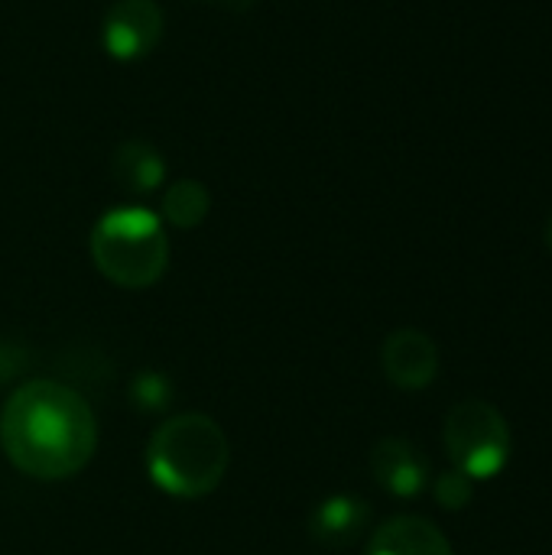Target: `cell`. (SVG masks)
<instances>
[{
    "label": "cell",
    "instance_id": "cell-7",
    "mask_svg": "<svg viewBox=\"0 0 552 555\" xmlns=\"http://www.w3.org/2000/svg\"><path fill=\"white\" fill-rule=\"evenodd\" d=\"M371 475L387 494L416 498L429 481V462L407 439H381L371 449Z\"/></svg>",
    "mask_w": 552,
    "mask_h": 555
},
{
    "label": "cell",
    "instance_id": "cell-8",
    "mask_svg": "<svg viewBox=\"0 0 552 555\" xmlns=\"http://www.w3.org/2000/svg\"><path fill=\"white\" fill-rule=\"evenodd\" d=\"M371 524V507L355 494H335L325 498L309 514V533L325 550H348L355 546Z\"/></svg>",
    "mask_w": 552,
    "mask_h": 555
},
{
    "label": "cell",
    "instance_id": "cell-6",
    "mask_svg": "<svg viewBox=\"0 0 552 555\" xmlns=\"http://www.w3.org/2000/svg\"><path fill=\"white\" fill-rule=\"evenodd\" d=\"M381 367L400 390H423L439 374V348L426 332L400 328L381 348Z\"/></svg>",
    "mask_w": 552,
    "mask_h": 555
},
{
    "label": "cell",
    "instance_id": "cell-3",
    "mask_svg": "<svg viewBox=\"0 0 552 555\" xmlns=\"http://www.w3.org/2000/svg\"><path fill=\"white\" fill-rule=\"evenodd\" d=\"M91 260L104 280L124 289L159 283L169 267V237L163 221L146 208H114L91 228Z\"/></svg>",
    "mask_w": 552,
    "mask_h": 555
},
{
    "label": "cell",
    "instance_id": "cell-14",
    "mask_svg": "<svg viewBox=\"0 0 552 555\" xmlns=\"http://www.w3.org/2000/svg\"><path fill=\"white\" fill-rule=\"evenodd\" d=\"M208 3H215V7H224V10H247L254 0H208Z\"/></svg>",
    "mask_w": 552,
    "mask_h": 555
},
{
    "label": "cell",
    "instance_id": "cell-13",
    "mask_svg": "<svg viewBox=\"0 0 552 555\" xmlns=\"http://www.w3.org/2000/svg\"><path fill=\"white\" fill-rule=\"evenodd\" d=\"M433 494H436L439 507H446V511H462V507H468L472 498H475V481H472L465 472L452 468V472H446V475L436 478Z\"/></svg>",
    "mask_w": 552,
    "mask_h": 555
},
{
    "label": "cell",
    "instance_id": "cell-12",
    "mask_svg": "<svg viewBox=\"0 0 552 555\" xmlns=\"http://www.w3.org/2000/svg\"><path fill=\"white\" fill-rule=\"evenodd\" d=\"M130 403L143 413H163L172 403V384L159 371H140L130 384Z\"/></svg>",
    "mask_w": 552,
    "mask_h": 555
},
{
    "label": "cell",
    "instance_id": "cell-15",
    "mask_svg": "<svg viewBox=\"0 0 552 555\" xmlns=\"http://www.w3.org/2000/svg\"><path fill=\"white\" fill-rule=\"evenodd\" d=\"M547 247L552 250V215H550V221H547Z\"/></svg>",
    "mask_w": 552,
    "mask_h": 555
},
{
    "label": "cell",
    "instance_id": "cell-5",
    "mask_svg": "<svg viewBox=\"0 0 552 555\" xmlns=\"http://www.w3.org/2000/svg\"><path fill=\"white\" fill-rule=\"evenodd\" d=\"M163 10L156 0H114L101 23V46L117 62H137L156 49Z\"/></svg>",
    "mask_w": 552,
    "mask_h": 555
},
{
    "label": "cell",
    "instance_id": "cell-1",
    "mask_svg": "<svg viewBox=\"0 0 552 555\" xmlns=\"http://www.w3.org/2000/svg\"><path fill=\"white\" fill-rule=\"evenodd\" d=\"M0 449L36 481H65L98 452V420L88 400L59 380H26L0 410Z\"/></svg>",
    "mask_w": 552,
    "mask_h": 555
},
{
    "label": "cell",
    "instance_id": "cell-11",
    "mask_svg": "<svg viewBox=\"0 0 552 555\" xmlns=\"http://www.w3.org/2000/svg\"><path fill=\"white\" fill-rule=\"evenodd\" d=\"M159 208H163V218L172 228L192 231V228H198L208 218L211 195H208V189L198 179H179V182H172L163 192V205Z\"/></svg>",
    "mask_w": 552,
    "mask_h": 555
},
{
    "label": "cell",
    "instance_id": "cell-9",
    "mask_svg": "<svg viewBox=\"0 0 552 555\" xmlns=\"http://www.w3.org/2000/svg\"><path fill=\"white\" fill-rule=\"evenodd\" d=\"M368 555H455L442 530L426 517H394L374 530Z\"/></svg>",
    "mask_w": 552,
    "mask_h": 555
},
{
    "label": "cell",
    "instance_id": "cell-2",
    "mask_svg": "<svg viewBox=\"0 0 552 555\" xmlns=\"http://www.w3.org/2000/svg\"><path fill=\"white\" fill-rule=\"evenodd\" d=\"M231 465L224 429L202 413H182L156 426L146 442V472L172 498H208Z\"/></svg>",
    "mask_w": 552,
    "mask_h": 555
},
{
    "label": "cell",
    "instance_id": "cell-10",
    "mask_svg": "<svg viewBox=\"0 0 552 555\" xmlns=\"http://www.w3.org/2000/svg\"><path fill=\"white\" fill-rule=\"evenodd\" d=\"M111 176L114 182L130 195H150L166 179V159L163 153L146 140H127L111 156Z\"/></svg>",
    "mask_w": 552,
    "mask_h": 555
},
{
    "label": "cell",
    "instance_id": "cell-4",
    "mask_svg": "<svg viewBox=\"0 0 552 555\" xmlns=\"http://www.w3.org/2000/svg\"><path fill=\"white\" fill-rule=\"evenodd\" d=\"M446 449L459 472L475 478H495L511 459V429L498 406L485 400H465L446 416Z\"/></svg>",
    "mask_w": 552,
    "mask_h": 555
}]
</instances>
